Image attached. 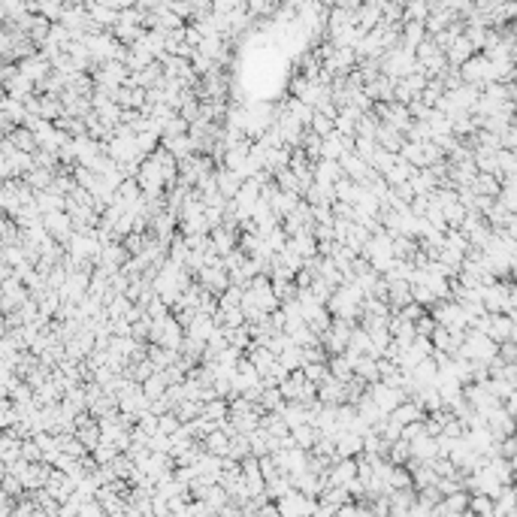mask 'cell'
I'll list each match as a JSON object with an SVG mask.
<instances>
[{
    "label": "cell",
    "mask_w": 517,
    "mask_h": 517,
    "mask_svg": "<svg viewBox=\"0 0 517 517\" xmlns=\"http://www.w3.org/2000/svg\"><path fill=\"white\" fill-rule=\"evenodd\" d=\"M136 185L139 191H143L146 197H155V194H167L164 191V170H160V164L151 155H146L143 160H139V170H136Z\"/></svg>",
    "instance_id": "1"
},
{
    "label": "cell",
    "mask_w": 517,
    "mask_h": 517,
    "mask_svg": "<svg viewBox=\"0 0 517 517\" xmlns=\"http://www.w3.org/2000/svg\"><path fill=\"white\" fill-rule=\"evenodd\" d=\"M276 505H279V514H315V499L312 496H306V493H300L297 487H291L281 499H276Z\"/></svg>",
    "instance_id": "2"
},
{
    "label": "cell",
    "mask_w": 517,
    "mask_h": 517,
    "mask_svg": "<svg viewBox=\"0 0 517 517\" xmlns=\"http://www.w3.org/2000/svg\"><path fill=\"white\" fill-rule=\"evenodd\" d=\"M43 230L55 242L64 245V242L70 239V233H73V224H70V215L64 209H52V212H43Z\"/></svg>",
    "instance_id": "3"
},
{
    "label": "cell",
    "mask_w": 517,
    "mask_h": 517,
    "mask_svg": "<svg viewBox=\"0 0 517 517\" xmlns=\"http://www.w3.org/2000/svg\"><path fill=\"white\" fill-rule=\"evenodd\" d=\"M15 67H18V73H22L25 79H30L34 85H37V82H43V79H46L49 73H52V64H49V58H46V55H34V52L25 55Z\"/></svg>",
    "instance_id": "4"
},
{
    "label": "cell",
    "mask_w": 517,
    "mask_h": 517,
    "mask_svg": "<svg viewBox=\"0 0 517 517\" xmlns=\"http://www.w3.org/2000/svg\"><path fill=\"white\" fill-rule=\"evenodd\" d=\"M336 160H339V167H342V176H348L351 181H357V185H363V181H366L369 170H372L366 160H363L360 155H354V151H342Z\"/></svg>",
    "instance_id": "5"
},
{
    "label": "cell",
    "mask_w": 517,
    "mask_h": 517,
    "mask_svg": "<svg viewBox=\"0 0 517 517\" xmlns=\"http://www.w3.org/2000/svg\"><path fill=\"white\" fill-rule=\"evenodd\" d=\"M194 279H197L206 291L215 293V297H218V293L230 285V276H227V269H224V267H200V269L194 272Z\"/></svg>",
    "instance_id": "6"
},
{
    "label": "cell",
    "mask_w": 517,
    "mask_h": 517,
    "mask_svg": "<svg viewBox=\"0 0 517 517\" xmlns=\"http://www.w3.org/2000/svg\"><path fill=\"white\" fill-rule=\"evenodd\" d=\"M318 402L321 405H339V402H348V397H345V381H336L330 375L327 381L318 384Z\"/></svg>",
    "instance_id": "7"
},
{
    "label": "cell",
    "mask_w": 517,
    "mask_h": 517,
    "mask_svg": "<svg viewBox=\"0 0 517 517\" xmlns=\"http://www.w3.org/2000/svg\"><path fill=\"white\" fill-rule=\"evenodd\" d=\"M363 448V435L354 430H339L336 433V457H357Z\"/></svg>",
    "instance_id": "8"
},
{
    "label": "cell",
    "mask_w": 517,
    "mask_h": 517,
    "mask_svg": "<svg viewBox=\"0 0 517 517\" xmlns=\"http://www.w3.org/2000/svg\"><path fill=\"white\" fill-rule=\"evenodd\" d=\"M375 143H378L384 151L400 155V148L405 146V134L402 130H393L390 125H378V130H375Z\"/></svg>",
    "instance_id": "9"
},
{
    "label": "cell",
    "mask_w": 517,
    "mask_h": 517,
    "mask_svg": "<svg viewBox=\"0 0 517 517\" xmlns=\"http://www.w3.org/2000/svg\"><path fill=\"white\" fill-rule=\"evenodd\" d=\"M423 414H427V411H423L418 402H414L411 397H405L402 402H397V405H393V409L388 411V418H390V421H397V423H409V421L423 418Z\"/></svg>",
    "instance_id": "10"
},
{
    "label": "cell",
    "mask_w": 517,
    "mask_h": 517,
    "mask_svg": "<svg viewBox=\"0 0 517 517\" xmlns=\"http://www.w3.org/2000/svg\"><path fill=\"white\" fill-rule=\"evenodd\" d=\"M200 445H203V451L215 454V457H227L230 435H227V433H221V430L215 427V430H209L206 435H203V439H200Z\"/></svg>",
    "instance_id": "11"
},
{
    "label": "cell",
    "mask_w": 517,
    "mask_h": 517,
    "mask_svg": "<svg viewBox=\"0 0 517 517\" xmlns=\"http://www.w3.org/2000/svg\"><path fill=\"white\" fill-rule=\"evenodd\" d=\"M6 139H9V143H13L18 151H30V155H34V148H37V136H34V130L25 127V125H15V127L6 134Z\"/></svg>",
    "instance_id": "12"
},
{
    "label": "cell",
    "mask_w": 517,
    "mask_h": 517,
    "mask_svg": "<svg viewBox=\"0 0 517 517\" xmlns=\"http://www.w3.org/2000/svg\"><path fill=\"white\" fill-rule=\"evenodd\" d=\"M409 454L414 460L430 463L435 457V435H418L414 442H409Z\"/></svg>",
    "instance_id": "13"
},
{
    "label": "cell",
    "mask_w": 517,
    "mask_h": 517,
    "mask_svg": "<svg viewBox=\"0 0 517 517\" xmlns=\"http://www.w3.org/2000/svg\"><path fill=\"white\" fill-rule=\"evenodd\" d=\"M318 435H321V430L315 427V423H300V427H291V439H293V445H297V448H302V451H309L312 445H315Z\"/></svg>",
    "instance_id": "14"
},
{
    "label": "cell",
    "mask_w": 517,
    "mask_h": 517,
    "mask_svg": "<svg viewBox=\"0 0 517 517\" xmlns=\"http://www.w3.org/2000/svg\"><path fill=\"white\" fill-rule=\"evenodd\" d=\"M354 375H357V378H363L366 384L378 381V360L369 357V354H360V357L354 360Z\"/></svg>",
    "instance_id": "15"
},
{
    "label": "cell",
    "mask_w": 517,
    "mask_h": 517,
    "mask_svg": "<svg viewBox=\"0 0 517 517\" xmlns=\"http://www.w3.org/2000/svg\"><path fill=\"white\" fill-rule=\"evenodd\" d=\"M327 369H330V375L336 381H348L351 375H354V366L348 363V357H345V354H330V357H327Z\"/></svg>",
    "instance_id": "16"
},
{
    "label": "cell",
    "mask_w": 517,
    "mask_h": 517,
    "mask_svg": "<svg viewBox=\"0 0 517 517\" xmlns=\"http://www.w3.org/2000/svg\"><path fill=\"white\" fill-rule=\"evenodd\" d=\"M496 176H517L514 148H496Z\"/></svg>",
    "instance_id": "17"
},
{
    "label": "cell",
    "mask_w": 517,
    "mask_h": 517,
    "mask_svg": "<svg viewBox=\"0 0 517 517\" xmlns=\"http://www.w3.org/2000/svg\"><path fill=\"white\" fill-rule=\"evenodd\" d=\"M409 188L414 191V194H433L435 179L430 176V170H427V167H423V170H414L411 176H409Z\"/></svg>",
    "instance_id": "18"
},
{
    "label": "cell",
    "mask_w": 517,
    "mask_h": 517,
    "mask_svg": "<svg viewBox=\"0 0 517 517\" xmlns=\"http://www.w3.org/2000/svg\"><path fill=\"white\" fill-rule=\"evenodd\" d=\"M0 113L13 121V125H25V118H27L25 103H22V100H15V97H6L4 103H0Z\"/></svg>",
    "instance_id": "19"
},
{
    "label": "cell",
    "mask_w": 517,
    "mask_h": 517,
    "mask_svg": "<svg viewBox=\"0 0 517 517\" xmlns=\"http://www.w3.org/2000/svg\"><path fill=\"white\" fill-rule=\"evenodd\" d=\"M257 405L263 411H279L281 405H285V397H281L279 388H263L260 397H257Z\"/></svg>",
    "instance_id": "20"
},
{
    "label": "cell",
    "mask_w": 517,
    "mask_h": 517,
    "mask_svg": "<svg viewBox=\"0 0 517 517\" xmlns=\"http://www.w3.org/2000/svg\"><path fill=\"white\" fill-rule=\"evenodd\" d=\"M200 414H203V418H209V421L227 418V400H224V397H212V400H206V402H203V409H200Z\"/></svg>",
    "instance_id": "21"
},
{
    "label": "cell",
    "mask_w": 517,
    "mask_h": 517,
    "mask_svg": "<svg viewBox=\"0 0 517 517\" xmlns=\"http://www.w3.org/2000/svg\"><path fill=\"white\" fill-rule=\"evenodd\" d=\"M466 514L493 517V499L487 493H469V511H466Z\"/></svg>",
    "instance_id": "22"
},
{
    "label": "cell",
    "mask_w": 517,
    "mask_h": 517,
    "mask_svg": "<svg viewBox=\"0 0 517 517\" xmlns=\"http://www.w3.org/2000/svg\"><path fill=\"white\" fill-rule=\"evenodd\" d=\"M139 388H143V393L148 400H155V397H160V393L167 390V381H164V375H160V369H155L143 384H139Z\"/></svg>",
    "instance_id": "23"
},
{
    "label": "cell",
    "mask_w": 517,
    "mask_h": 517,
    "mask_svg": "<svg viewBox=\"0 0 517 517\" xmlns=\"http://www.w3.org/2000/svg\"><path fill=\"white\" fill-rule=\"evenodd\" d=\"M272 179H276V185H279V191H293V194H300V179L293 176V172L288 170V167H281V170H276L272 172Z\"/></svg>",
    "instance_id": "24"
},
{
    "label": "cell",
    "mask_w": 517,
    "mask_h": 517,
    "mask_svg": "<svg viewBox=\"0 0 517 517\" xmlns=\"http://www.w3.org/2000/svg\"><path fill=\"white\" fill-rule=\"evenodd\" d=\"M302 375L312 381V384H321V381H327L330 378V369H327V363H302Z\"/></svg>",
    "instance_id": "25"
},
{
    "label": "cell",
    "mask_w": 517,
    "mask_h": 517,
    "mask_svg": "<svg viewBox=\"0 0 517 517\" xmlns=\"http://www.w3.org/2000/svg\"><path fill=\"white\" fill-rule=\"evenodd\" d=\"M0 490H4V493H9V496H13V499H15V496H22V493H25V484L18 481V475H13V472H4V475H0Z\"/></svg>",
    "instance_id": "26"
},
{
    "label": "cell",
    "mask_w": 517,
    "mask_h": 517,
    "mask_svg": "<svg viewBox=\"0 0 517 517\" xmlns=\"http://www.w3.org/2000/svg\"><path fill=\"white\" fill-rule=\"evenodd\" d=\"M179 427H181V421L176 418V411H164V414H158V433H164V435H172V433H179Z\"/></svg>",
    "instance_id": "27"
},
{
    "label": "cell",
    "mask_w": 517,
    "mask_h": 517,
    "mask_svg": "<svg viewBox=\"0 0 517 517\" xmlns=\"http://www.w3.org/2000/svg\"><path fill=\"white\" fill-rule=\"evenodd\" d=\"M309 130H315V134L324 139V136H330L336 127H333V118H327L324 113H315V115H312V121H309Z\"/></svg>",
    "instance_id": "28"
},
{
    "label": "cell",
    "mask_w": 517,
    "mask_h": 517,
    "mask_svg": "<svg viewBox=\"0 0 517 517\" xmlns=\"http://www.w3.org/2000/svg\"><path fill=\"white\" fill-rule=\"evenodd\" d=\"M411 300L421 302L423 309H430L433 302H435V293H433L427 285H423V281H414V285H411Z\"/></svg>",
    "instance_id": "29"
},
{
    "label": "cell",
    "mask_w": 517,
    "mask_h": 517,
    "mask_svg": "<svg viewBox=\"0 0 517 517\" xmlns=\"http://www.w3.org/2000/svg\"><path fill=\"white\" fill-rule=\"evenodd\" d=\"M496 357H499L502 363H517V345H514V339H505V342L496 345Z\"/></svg>",
    "instance_id": "30"
},
{
    "label": "cell",
    "mask_w": 517,
    "mask_h": 517,
    "mask_svg": "<svg viewBox=\"0 0 517 517\" xmlns=\"http://www.w3.org/2000/svg\"><path fill=\"white\" fill-rule=\"evenodd\" d=\"M499 148H514L517 146V130H514V125H509L505 130H499Z\"/></svg>",
    "instance_id": "31"
},
{
    "label": "cell",
    "mask_w": 517,
    "mask_h": 517,
    "mask_svg": "<svg viewBox=\"0 0 517 517\" xmlns=\"http://www.w3.org/2000/svg\"><path fill=\"white\" fill-rule=\"evenodd\" d=\"M4 100H6V88L0 85V103H4Z\"/></svg>",
    "instance_id": "32"
}]
</instances>
